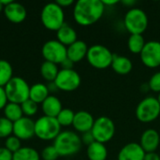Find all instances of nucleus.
Segmentation results:
<instances>
[{
	"instance_id": "1",
	"label": "nucleus",
	"mask_w": 160,
	"mask_h": 160,
	"mask_svg": "<svg viewBox=\"0 0 160 160\" xmlns=\"http://www.w3.org/2000/svg\"><path fill=\"white\" fill-rule=\"evenodd\" d=\"M105 6L101 0H79L73 8L75 22L82 26L96 23L103 15Z\"/></svg>"
},
{
	"instance_id": "2",
	"label": "nucleus",
	"mask_w": 160,
	"mask_h": 160,
	"mask_svg": "<svg viewBox=\"0 0 160 160\" xmlns=\"http://www.w3.org/2000/svg\"><path fill=\"white\" fill-rule=\"evenodd\" d=\"M60 157H68L77 154L82 148L81 137L70 130L61 131L60 134L54 139L52 144Z\"/></svg>"
},
{
	"instance_id": "3",
	"label": "nucleus",
	"mask_w": 160,
	"mask_h": 160,
	"mask_svg": "<svg viewBox=\"0 0 160 160\" xmlns=\"http://www.w3.org/2000/svg\"><path fill=\"white\" fill-rule=\"evenodd\" d=\"M40 20L42 24L49 30L57 31L65 23V13L56 2H50L46 4L40 13Z\"/></svg>"
},
{
	"instance_id": "4",
	"label": "nucleus",
	"mask_w": 160,
	"mask_h": 160,
	"mask_svg": "<svg viewBox=\"0 0 160 160\" xmlns=\"http://www.w3.org/2000/svg\"><path fill=\"white\" fill-rule=\"evenodd\" d=\"M148 23L146 12L138 8H130L124 18V25L131 35H142L146 31Z\"/></svg>"
},
{
	"instance_id": "5",
	"label": "nucleus",
	"mask_w": 160,
	"mask_h": 160,
	"mask_svg": "<svg viewBox=\"0 0 160 160\" xmlns=\"http://www.w3.org/2000/svg\"><path fill=\"white\" fill-rule=\"evenodd\" d=\"M8 102L22 104L29 98L30 86L28 82L19 76H13L12 79L4 87Z\"/></svg>"
},
{
	"instance_id": "6",
	"label": "nucleus",
	"mask_w": 160,
	"mask_h": 160,
	"mask_svg": "<svg viewBox=\"0 0 160 160\" xmlns=\"http://www.w3.org/2000/svg\"><path fill=\"white\" fill-rule=\"evenodd\" d=\"M60 132L61 126L55 117L43 115L35 121V135L40 140L54 141Z\"/></svg>"
},
{
	"instance_id": "7",
	"label": "nucleus",
	"mask_w": 160,
	"mask_h": 160,
	"mask_svg": "<svg viewBox=\"0 0 160 160\" xmlns=\"http://www.w3.org/2000/svg\"><path fill=\"white\" fill-rule=\"evenodd\" d=\"M113 53L104 45L95 44L88 48L86 59L97 69H106L111 67Z\"/></svg>"
},
{
	"instance_id": "8",
	"label": "nucleus",
	"mask_w": 160,
	"mask_h": 160,
	"mask_svg": "<svg viewBox=\"0 0 160 160\" xmlns=\"http://www.w3.org/2000/svg\"><path fill=\"white\" fill-rule=\"evenodd\" d=\"M160 115V104L158 98L148 97L143 98L136 108V117L142 123H152Z\"/></svg>"
},
{
	"instance_id": "9",
	"label": "nucleus",
	"mask_w": 160,
	"mask_h": 160,
	"mask_svg": "<svg viewBox=\"0 0 160 160\" xmlns=\"http://www.w3.org/2000/svg\"><path fill=\"white\" fill-rule=\"evenodd\" d=\"M91 132L96 142L105 144L110 142L115 134L114 122L107 116H100L95 119Z\"/></svg>"
},
{
	"instance_id": "10",
	"label": "nucleus",
	"mask_w": 160,
	"mask_h": 160,
	"mask_svg": "<svg viewBox=\"0 0 160 160\" xmlns=\"http://www.w3.org/2000/svg\"><path fill=\"white\" fill-rule=\"evenodd\" d=\"M41 53L45 61H49L56 65H60L68 57L67 47L57 39L46 41L41 48Z\"/></svg>"
},
{
	"instance_id": "11",
	"label": "nucleus",
	"mask_w": 160,
	"mask_h": 160,
	"mask_svg": "<svg viewBox=\"0 0 160 160\" xmlns=\"http://www.w3.org/2000/svg\"><path fill=\"white\" fill-rule=\"evenodd\" d=\"M82 79L80 74L74 69H60L54 83L56 84L58 90L65 92H72L79 88L81 85Z\"/></svg>"
},
{
	"instance_id": "12",
	"label": "nucleus",
	"mask_w": 160,
	"mask_h": 160,
	"mask_svg": "<svg viewBox=\"0 0 160 160\" xmlns=\"http://www.w3.org/2000/svg\"><path fill=\"white\" fill-rule=\"evenodd\" d=\"M141 60L144 66L149 68H155L160 66V42L151 40L145 43L144 48L140 53Z\"/></svg>"
},
{
	"instance_id": "13",
	"label": "nucleus",
	"mask_w": 160,
	"mask_h": 160,
	"mask_svg": "<svg viewBox=\"0 0 160 160\" xmlns=\"http://www.w3.org/2000/svg\"><path fill=\"white\" fill-rule=\"evenodd\" d=\"M13 135L21 141L31 139L35 136V121L30 117L22 116L13 123Z\"/></svg>"
},
{
	"instance_id": "14",
	"label": "nucleus",
	"mask_w": 160,
	"mask_h": 160,
	"mask_svg": "<svg viewBox=\"0 0 160 160\" xmlns=\"http://www.w3.org/2000/svg\"><path fill=\"white\" fill-rule=\"evenodd\" d=\"M160 144L159 133L153 128L146 129L141 136L140 145L145 153L156 152Z\"/></svg>"
},
{
	"instance_id": "15",
	"label": "nucleus",
	"mask_w": 160,
	"mask_h": 160,
	"mask_svg": "<svg viewBox=\"0 0 160 160\" xmlns=\"http://www.w3.org/2000/svg\"><path fill=\"white\" fill-rule=\"evenodd\" d=\"M4 14L6 18L14 23L22 22L26 18V9L23 5L19 2L12 1L8 6L4 7Z\"/></svg>"
},
{
	"instance_id": "16",
	"label": "nucleus",
	"mask_w": 160,
	"mask_h": 160,
	"mask_svg": "<svg viewBox=\"0 0 160 160\" xmlns=\"http://www.w3.org/2000/svg\"><path fill=\"white\" fill-rule=\"evenodd\" d=\"M94 123H95V119L90 112L86 111H79L75 112L72 126L75 128V130L82 134L91 131Z\"/></svg>"
},
{
	"instance_id": "17",
	"label": "nucleus",
	"mask_w": 160,
	"mask_h": 160,
	"mask_svg": "<svg viewBox=\"0 0 160 160\" xmlns=\"http://www.w3.org/2000/svg\"><path fill=\"white\" fill-rule=\"evenodd\" d=\"M145 152L137 142H129L123 146L118 153V160H143Z\"/></svg>"
},
{
	"instance_id": "18",
	"label": "nucleus",
	"mask_w": 160,
	"mask_h": 160,
	"mask_svg": "<svg viewBox=\"0 0 160 160\" xmlns=\"http://www.w3.org/2000/svg\"><path fill=\"white\" fill-rule=\"evenodd\" d=\"M88 52V46L83 40H76L74 43L67 47V56L74 64L81 62L86 57Z\"/></svg>"
},
{
	"instance_id": "19",
	"label": "nucleus",
	"mask_w": 160,
	"mask_h": 160,
	"mask_svg": "<svg viewBox=\"0 0 160 160\" xmlns=\"http://www.w3.org/2000/svg\"><path fill=\"white\" fill-rule=\"evenodd\" d=\"M41 109L46 116L50 117H55L59 114V112L62 111V103L59 100L58 98L55 96L50 95L42 103H41Z\"/></svg>"
},
{
	"instance_id": "20",
	"label": "nucleus",
	"mask_w": 160,
	"mask_h": 160,
	"mask_svg": "<svg viewBox=\"0 0 160 160\" xmlns=\"http://www.w3.org/2000/svg\"><path fill=\"white\" fill-rule=\"evenodd\" d=\"M56 38L59 42H61L66 47L74 43L77 39V33L75 29L65 22L57 31H56Z\"/></svg>"
},
{
	"instance_id": "21",
	"label": "nucleus",
	"mask_w": 160,
	"mask_h": 160,
	"mask_svg": "<svg viewBox=\"0 0 160 160\" xmlns=\"http://www.w3.org/2000/svg\"><path fill=\"white\" fill-rule=\"evenodd\" d=\"M111 67L113 69V71H115L117 74L127 75L132 70L133 64H132L131 60L127 56L113 54Z\"/></svg>"
},
{
	"instance_id": "22",
	"label": "nucleus",
	"mask_w": 160,
	"mask_h": 160,
	"mask_svg": "<svg viewBox=\"0 0 160 160\" xmlns=\"http://www.w3.org/2000/svg\"><path fill=\"white\" fill-rule=\"evenodd\" d=\"M50 96L47 84L42 82H37L30 86L29 98L38 104H41Z\"/></svg>"
},
{
	"instance_id": "23",
	"label": "nucleus",
	"mask_w": 160,
	"mask_h": 160,
	"mask_svg": "<svg viewBox=\"0 0 160 160\" xmlns=\"http://www.w3.org/2000/svg\"><path fill=\"white\" fill-rule=\"evenodd\" d=\"M87 158L89 160H106L108 158V150L104 143L94 142L87 146Z\"/></svg>"
},
{
	"instance_id": "24",
	"label": "nucleus",
	"mask_w": 160,
	"mask_h": 160,
	"mask_svg": "<svg viewBox=\"0 0 160 160\" xmlns=\"http://www.w3.org/2000/svg\"><path fill=\"white\" fill-rule=\"evenodd\" d=\"M58 72V67L54 63L44 61L40 66V75L44 80H46L49 82H54Z\"/></svg>"
},
{
	"instance_id": "25",
	"label": "nucleus",
	"mask_w": 160,
	"mask_h": 160,
	"mask_svg": "<svg viewBox=\"0 0 160 160\" xmlns=\"http://www.w3.org/2000/svg\"><path fill=\"white\" fill-rule=\"evenodd\" d=\"M3 110H4L5 117L8 119L9 121H11L12 123L16 122L17 120H19L20 118L23 116L22 107L20 104H17V103L8 102Z\"/></svg>"
},
{
	"instance_id": "26",
	"label": "nucleus",
	"mask_w": 160,
	"mask_h": 160,
	"mask_svg": "<svg viewBox=\"0 0 160 160\" xmlns=\"http://www.w3.org/2000/svg\"><path fill=\"white\" fill-rule=\"evenodd\" d=\"M13 160H40V156L36 149L22 146L13 154Z\"/></svg>"
},
{
	"instance_id": "27",
	"label": "nucleus",
	"mask_w": 160,
	"mask_h": 160,
	"mask_svg": "<svg viewBox=\"0 0 160 160\" xmlns=\"http://www.w3.org/2000/svg\"><path fill=\"white\" fill-rule=\"evenodd\" d=\"M12 77L13 68L11 64L5 59H0V86L5 87Z\"/></svg>"
},
{
	"instance_id": "28",
	"label": "nucleus",
	"mask_w": 160,
	"mask_h": 160,
	"mask_svg": "<svg viewBox=\"0 0 160 160\" xmlns=\"http://www.w3.org/2000/svg\"><path fill=\"white\" fill-rule=\"evenodd\" d=\"M145 40L142 35H130L128 40V50L134 54H140L144 48Z\"/></svg>"
},
{
	"instance_id": "29",
	"label": "nucleus",
	"mask_w": 160,
	"mask_h": 160,
	"mask_svg": "<svg viewBox=\"0 0 160 160\" xmlns=\"http://www.w3.org/2000/svg\"><path fill=\"white\" fill-rule=\"evenodd\" d=\"M75 112L70 109H62L59 114L56 116V120L58 121L61 127H68L73 124Z\"/></svg>"
},
{
	"instance_id": "30",
	"label": "nucleus",
	"mask_w": 160,
	"mask_h": 160,
	"mask_svg": "<svg viewBox=\"0 0 160 160\" xmlns=\"http://www.w3.org/2000/svg\"><path fill=\"white\" fill-rule=\"evenodd\" d=\"M13 134V123L5 116L0 117V138H8Z\"/></svg>"
},
{
	"instance_id": "31",
	"label": "nucleus",
	"mask_w": 160,
	"mask_h": 160,
	"mask_svg": "<svg viewBox=\"0 0 160 160\" xmlns=\"http://www.w3.org/2000/svg\"><path fill=\"white\" fill-rule=\"evenodd\" d=\"M38 103H36L35 101H33L32 99L28 98L26 99L25 101H23L22 104H21V107H22V113L27 116V117H30V116H33L37 113L38 112Z\"/></svg>"
},
{
	"instance_id": "32",
	"label": "nucleus",
	"mask_w": 160,
	"mask_h": 160,
	"mask_svg": "<svg viewBox=\"0 0 160 160\" xmlns=\"http://www.w3.org/2000/svg\"><path fill=\"white\" fill-rule=\"evenodd\" d=\"M5 147H6L8 150H9L11 153L14 154L15 152H17L18 150H20L22 146V143H21V140L12 134L11 136L8 137V138L6 139Z\"/></svg>"
},
{
	"instance_id": "33",
	"label": "nucleus",
	"mask_w": 160,
	"mask_h": 160,
	"mask_svg": "<svg viewBox=\"0 0 160 160\" xmlns=\"http://www.w3.org/2000/svg\"><path fill=\"white\" fill-rule=\"evenodd\" d=\"M60 156L53 145L46 146L41 152V158L43 160H56Z\"/></svg>"
},
{
	"instance_id": "34",
	"label": "nucleus",
	"mask_w": 160,
	"mask_h": 160,
	"mask_svg": "<svg viewBox=\"0 0 160 160\" xmlns=\"http://www.w3.org/2000/svg\"><path fill=\"white\" fill-rule=\"evenodd\" d=\"M148 86L149 89L157 92V93H160V71L155 73L149 80L148 82Z\"/></svg>"
},
{
	"instance_id": "35",
	"label": "nucleus",
	"mask_w": 160,
	"mask_h": 160,
	"mask_svg": "<svg viewBox=\"0 0 160 160\" xmlns=\"http://www.w3.org/2000/svg\"><path fill=\"white\" fill-rule=\"evenodd\" d=\"M81 140H82V144H85L87 146H89L90 144H92L95 141V138L92 134L91 131H88V132H85V133H82V137H81Z\"/></svg>"
},
{
	"instance_id": "36",
	"label": "nucleus",
	"mask_w": 160,
	"mask_h": 160,
	"mask_svg": "<svg viewBox=\"0 0 160 160\" xmlns=\"http://www.w3.org/2000/svg\"><path fill=\"white\" fill-rule=\"evenodd\" d=\"M0 160H13V153L6 147H0Z\"/></svg>"
},
{
	"instance_id": "37",
	"label": "nucleus",
	"mask_w": 160,
	"mask_h": 160,
	"mask_svg": "<svg viewBox=\"0 0 160 160\" xmlns=\"http://www.w3.org/2000/svg\"><path fill=\"white\" fill-rule=\"evenodd\" d=\"M8 103V98H7V94H6L5 88L0 86V110L4 109L5 106Z\"/></svg>"
},
{
	"instance_id": "38",
	"label": "nucleus",
	"mask_w": 160,
	"mask_h": 160,
	"mask_svg": "<svg viewBox=\"0 0 160 160\" xmlns=\"http://www.w3.org/2000/svg\"><path fill=\"white\" fill-rule=\"evenodd\" d=\"M61 68L62 69H73V66H74V63L69 59V58H66L61 64Z\"/></svg>"
},
{
	"instance_id": "39",
	"label": "nucleus",
	"mask_w": 160,
	"mask_h": 160,
	"mask_svg": "<svg viewBox=\"0 0 160 160\" xmlns=\"http://www.w3.org/2000/svg\"><path fill=\"white\" fill-rule=\"evenodd\" d=\"M143 160H160V157L159 155L157 154L156 152L145 153V156H144Z\"/></svg>"
},
{
	"instance_id": "40",
	"label": "nucleus",
	"mask_w": 160,
	"mask_h": 160,
	"mask_svg": "<svg viewBox=\"0 0 160 160\" xmlns=\"http://www.w3.org/2000/svg\"><path fill=\"white\" fill-rule=\"evenodd\" d=\"M61 8H66V7H68L70 5H72L74 3L73 0H56L55 1Z\"/></svg>"
},
{
	"instance_id": "41",
	"label": "nucleus",
	"mask_w": 160,
	"mask_h": 160,
	"mask_svg": "<svg viewBox=\"0 0 160 160\" xmlns=\"http://www.w3.org/2000/svg\"><path fill=\"white\" fill-rule=\"evenodd\" d=\"M47 87L49 89V92H55L56 90H58L56 84L54 83V82H49V84H47Z\"/></svg>"
},
{
	"instance_id": "42",
	"label": "nucleus",
	"mask_w": 160,
	"mask_h": 160,
	"mask_svg": "<svg viewBox=\"0 0 160 160\" xmlns=\"http://www.w3.org/2000/svg\"><path fill=\"white\" fill-rule=\"evenodd\" d=\"M102 1V3H103V5L106 7V6H113V5H115V4H117L119 1H117V0H101Z\"/></svg>"
},
{
	"instance_id": "43",
	"label": "nucleus",
	"mask_w": 160,
	"mask_h": 160,
	"mask_svg": "<svg viewBox=\"0 0 160 160\" xmlns=\"http://www.w3.org/2000/svg\"><path fill=\"white\" fill-rule=\"evenodd\" d=\"M136 3H137V1H135V0H123L122 1L123 5H125L127 7H130V8L133 7Z\"/></svg>"
},
{
	"instance_id": "44",
	"label": "nucleus",
	"mask_w": 160,
	"mask_h": 160,
	"mask_svg": "<svg viewBox=\"0 0 160 160\" xmlns=\"http://www.w3.org/2000/svg\"><path fill=\"white\" fill-rule=\"evenodd\" d=\"M2 10H4V6L2 5V3L0 1V11H2Z\"/></svg>"
},
{
	"instance_id": "45",
	"label": "nucleus",
	"mask_w": 160,
	"mask_h": 160,
	"mask_svg": "<svg viewBox=\"0 0 160 160\" xmlns=\"http://www.w3.org/2000/svg\"><path fill=\"white\" fill-rule=\"evenodd\" d=\"M157 98H158V102H159V104H160V93L158 94V97Z\"/></svg>"
}]
</instances>
